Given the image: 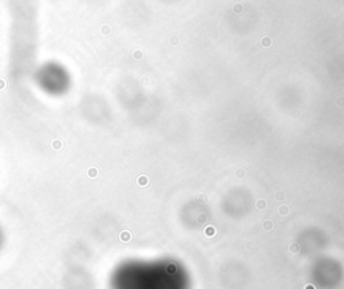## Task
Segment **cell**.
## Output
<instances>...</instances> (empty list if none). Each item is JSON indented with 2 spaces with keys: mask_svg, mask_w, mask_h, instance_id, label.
Listing matches in <instances>:
<instances>
[{
  "mask_svg": "<svg viewBox=\"0 0 344 289\" xmlns=\"http://www.w3.org/2000/svg\"><path fill=\"white\" fill-rule=\"evenodd\" d=\"M4 245H5V233H4V229H3V226L0 225V251L3 250Z\"/></svg>",
  "mask_w": 344,
  "mask_h": 289,
  "instance_id": "obj_3",
  "label": "cell"
},
{
  "mask_svg": "<svg viewBox=\"0 0 344 289\" xmlns=\"http://www.w3.org/2000/svg\"><path fill=\"white\" fill-rule=\"evenodd\" d=\"M110 289H187L186 280L157 265L126 261L117 265L109 277Z\"/></svg>",
  "mask_w": 344,
  "mask_h": 289,
  "instance_id": "obj_1",
  "label": "cell"
},
{
  "mask_svg": "<svg viewBox=\"0 0 344 289\" xmlns=\"http://www.w3.org/2000/svg\"><path fill=\"white\" fill-rule=\"evenodd\" d=\"M35 82L43 93L53 97H59L67 93L71 85L69 71L62 65L48 62L36 70Z\"/></svg>",
  "mask_w": 344,
  "mask_h": 289,
  "instance_id": "obj_2",
  "label": "cell"
}]
</instances>
